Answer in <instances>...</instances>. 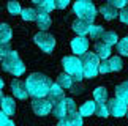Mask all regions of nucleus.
Instances as JSON below:
<instances>
[{
  "instance_id": "nucleus-1",
  "label": "nucleus",
  "mask_w": 128,
  "mask_h": 126,
  "mask_svg": "<svg viewBox=\"0 0 128 126\" xmlns=\"http://www.w3.org/2000/svg\"><path fill=\"white\" fill-rule=\"evenodd\" d=\"M26 87H27V93L30 96H33V98H44V96H48L49 90L52 87V80L46 74L33 72V74L27 77Z\"/></svg>"
},
{
  "instance_id": "nucleus-2",
  "label": "nucleus",
  "mask_w": 128,
  "mask_h": 126,
  "mask_svg": "<svg viewBox=\"0 0 128 126\" xmlns=\"http://www.w3.org/2000/svg\"><path fill=\"white\" fill-rule=\"evenodd\" d=\"M62 66L65 68V72L73 79V84H79L84 79V69H82V62L74 55H68L62 60Z\"/></svg>"
},
{
  "instance_id": "nucleus-3",
  "label": "nucleus",
  "mask_w": 128,
  "mask_h": 126,
  "mask_svg": "<svg viewBox=\"0 0 128 126\" xmlns=\"http://www.w3.org/2000/svg\"><path fill=\"white\" fill-rule=\"evenodd\" d=\"M2 68L6 72L13 74V76H21V74H24V71H26V65H24V62L19 59V54L14 52V51H11L6 57H3Z\"/></svg>"
},
{
  "instance_id": "nucleus-4",
  "label": "nucleus",
  "mask_w": 128,
  "mask_h": 126,
  "mask_svg": "<svg viewBox=\"0 0 128 126\" xmlns=\"http://www.w3.org/2000/svg\"><path fill=\"white\" fill-rule=\"evenodd\" d=\"M73 11L74 14H78V17L86 21L88 24H92L96 17V8L92 2H87V0H78L73 5Z\"/></svg>"
},
{
  "instance_id": "nucleus-5",
  "label": "nucleus",
  "mask_w": 128,
  "mask_h": 126,
  "mask_svg": "<svg viewBox=\"0 0 128 126\" xmlns=\"http://www.w3.org/2000/svg\"><path fill=\"white\" fill-rule=\"evenodd\" d=\"M82 69H84V77H95L98 74V66H100V59L95 52H87L82 55Z\"/></svg>"
},
{
  "instance_id": "nucleus-6",
  "label": "nucleus",
  "mask_w": 128,
  "mask_h": 126,
  "mask_svg": "<svg viewBox=\"0 0 128 126\" xmlns=\"http://www.w3.org/2000/svg\"><path fill=\"white\" fill-rule=\"evenodd\" d=\"M33 40H35V43L40 46V49L43 52H52V49L56 47V40L48 32H38Z\"/></svg>"
},
{
  "instance_id": "nucleus-7",
  "label": "nucleus",
  "mask_w": 128,
  "mask_h": 126,
  "mask_svg": "<svg viewBox=\"0 0 128 126\" xmlns=\"http://www.w3.org/2000/svg\"><path fill=\"white\" fill-rule=\"evenodd\" d=\"M108 109H109V115H114V117H124L128 112V104L124 103L119 98L109 99L108 101Z\"/></svg>"
},
{
  "instance_id": "nucleus-8",
  "label": "nucleus",
  "mask_w": 128,
  "mask_h": 126,
  "mask_svg": "<svg viewBox=\"0 0 128 126\" xmlns=\"http://www.w3.org/2000/svg\"><path fill=\"white\" fill-rule=\"evenodd\" d=\"M32 109H33V112H35L36 115L43 117V115H48L52 110V104L49 103L48 99H44V98H33Z\"/></svg>"
},
{
  "instance_id": "nucleus-9",
  "label": "nucleus",
  "mask_w": 128,
  "mask_h": 126,
  "mask_svg": "<svg viewBox=\"0 0 128 126\" xmlns=\"http://www.w3.org/2000/svg\"><path fill=\"white\" fill-rule=\"evenodd\" d=\"M87 49H88V40L86 36H76L74 40H71V51L76 55L87 54Z\"/></svg>"
},
{
  "instance_id": "nucleus-10",
  "label": "nucleus",
  "mask_w": 128,
  "mask_h": 126,
  "mask_svg": "<svg viewBox=\"0 0 128 126\" xmlns=\"http://www.w3.org/2000/svg\"><path fill=\"white\" fill-rule=\"evenodd\" d=\"M11 91H13V95L16 96L18 99H26L27 96H28L26 82H22V80H19V79H14L11 82Z\"/></svg>"
},
{
  "instance_id": "nucleus-11",
  "label": "nucleus",
  "mask_w": 128,
  "mask_h": 126,
  "mask_svg": "<svg viewBox=\"0 0 128 126\" xmlns=\"http://www.w3.org/2000/svg\"><path fill=\"white\" fill-rule=\"evenodd\" d=\"M33 3L36 6V13L40 14H48L56 8V2L52 0H33Z\"/></svg>"
},
{
  "instance_id": "nucleus-12",
  "label": "nucleus",
  "mask_w": 128,
  "mask_h": 126,
  "mask_svg": "<svg viewBox=\"0 0 128 126\" xmlns=\"http://www.w3.org/2000/svg\"><path fill=\"white\" fill-rule=\"evenodd\" d=\"M90 27H92V24L82 21V19H76L73 22V30L78 33V36H86L87 33H90Z\"/></svg>"
},
{
  "instance_id": "nucleus-13",
  "label": "nucleus",
  "mask_w": 128,
  "mask_h": 126,
  "mask_svg": "<svg viewBox=\"0 0 128 126\" xmlns=\"http://www.w3.org/2000/svg\"><path fill=\"white\" fill-rule=\"evenodd\" d=\"M62 99H63V90L57 84H52L51 90H49V93H48V101L51 104H57L58 101H62Z\"/></svg>"
},
{
  "instance_id": "nucleus-14",
  "label": "nucleus",
  "mask_w": 128,
  "mask_h": 126,
  "mask_svg": "<svg viewBox=\"0 0 128 126\" xmlns=\"http://www.w3.org/2000/svg\"><path fill=\"white\" fill-rule=\"evenodd\" d=\"M111 46H108L104 44V43H100L98 41L96 44H95V54L98 59H101V60H109L111 59Z\"/></svg>"
},
{
  "instance_id": "nucleus-15",
  "label": "nucleus",
  "mask_w": 128,
  "mask_h": 126,
  "mask_svg": "<svg viewBox=\"0 0 128 126\" xmlns=\"http://www.w3.org/2000/svg\"><path fill=\"white\" fill-rule=\"evenodd\" d=\"M0 104H2V112H5L10 117V115H14L16 112V104H14V99L10 98V96H3L2 101H0Z\"/></svg>"
},
{
  "instance_id": "nucleus-16",
  "label": "nucleus",
  "mask_w": 128,
  "mask_h": 126,
  "mask_svg": "<svg viewBox=\"0 0 128 126\" xmlns=\"http://www.w3.org/2000/svg\"><path fill=\"white\" fill-rule=\"evenodd\" d=\"M100 13L103 14V17H104L106 21H112V19H116V16H119V13H117V8H114L109 2L104 3V5H101Z\"/></svg>"
},
{
  "instance_id": "nucleus-17",
  "label": "nucleus",
  "mask_w": 128,
  "mask_h": 126,
  "mask_svg": "<svg viewBox=\"0 0 128 126\" xmlns=\"http://www.w3.org/2000/svg\"><path fill=\"white\" fill-rule=\"evenodd\" d=\"M66 106H65V101H58L57 104H54L52 106V115L56 118H58V120H65V117H66Z\"/></svg>"
},
{
  "instance_id": "nucleus-18",
  "label": "nucleus",
  "mask_w": 128,
  "mask_h": 126,
  "mask_svg": "<svg viewBox=\"0 0 128 126\" xmlns=\"http://www.w3.org/2000/svg\"><path fill=\"white\" fill-rule=\"evenodd\" d=\"M116 98H119L128 104V80L122 82V84H119L116 87Z\"/></svg>"
},
{
  "instance_id": "nucleus-19",
  "label": "nucleus",
  "mask_w": 128,
  "mask_h": 126,
  "mask_svg": "<svg viewBox=\"0 0 128 126\" xmlns=\"http://www.w3.org/2000/svg\"><path fill=\"white\" fill-rule=\"evenodd\" d=\"M95 107H96L95 101H86V103L81 106V109H79L81 117H90V115H93L95 114Z\"/></svg>"
},
{
  "instance_id": "nucleus-20",
  "label": "nucleus",
  "mask_w": 128,
  "mask_h": 126,
  "mask_svg": "<svg viewBox=\"0 0 128 126\" xmlns=\"http://www.w3.org/2000/svg\"><path fill=\"white\" fill-rule=\"evenodd\" d=\"M51 16L49 14H40L38 13V16H36V24H38V27H40V30L41 32H46L49 27H51Z\"/></svg>"
},
{
  "instance_id": "nucleus-21",
  "label": "nucleus",
  "mask_w": 128,
  "mask_h": 126,
  "mask_svg": "<svg viewBox=\"0 0 128 126\" xmlns=\"http://www.w3.org/2000/svg\"><path fill=\"white\" fill-rule=\"evenodd\" d=\"M57 85L60 87L62 90L71 88V85H73V79L66 74V72H63V74H60V76L57 77Z\"/></svg>"
},
{
  "instance_id": "nucleus-22",
  "label": "nucleus",
  "mask_w": 128,
  "mask_h": 126,
  "mask_svg": "<svg viewBox=\"0 0 128 126\" xmlns=\"http://www.w3.org/2000/svg\"><path fill=\"white\" fill-rule=\"evenodd\" d=\"M11 35V27L8 24H0V43H10Z\"/></svg>"
},
{
  "instance_id": "nucleus-23",
  "label": "nucleus",
  "mask_w": 128,
  "mask_h": 126,
  "mask_svg": "<svg viewBox=\"0 0 128 126\" xmlns=\"http://www.w3.org/2000/svg\"><path fill=\"white\" fill-rule=\"evenodd\" d=\"M93 98H95V103H106L108 101V90L104 87H98V88L93 90Z\"/></svg>"
},
{
  "instance_id": "nucleus-24",
  "label": "nucleus",
  "mask_w": 128,
  "mask_h": 126,
  "mask_svg": "<svg viewBox=\"0 0 128 126\" xmlns=\"http://www.w3.org/2000/svg\"><path fill=\"white\" fill-rule=\"evenodd\" d=\"M65 120L71 126H82V117L79 112H71V114H66Z\"/></svg>"
},
{
  "instance_id": "nucleus-25",
  "label": "nucleus",
  "mask_w": 128,
  "mask_h": 126,
  "mask_svg": "<svg viewBox=\"0 0 128 126\" xmlns=\"http://www.w3.org/2000/svg\"><path fill=\"white\" fill-rule=\"evenodd\" d=\"M103 43L108 46H112L116 44V43H119V38H117V33L114 30H108L104 32V35H103Z\"/></svg>"
},
{
  "instance_id": "nucleus-26",
  "label": "nucleus",
  "mask_w": 128,
  "mask_h": 126,
  "mask_svg": "<svg viewBox=\"0 0 128 126\" xmlns=\"http://www.w3.org/2000/svg\"><path fill=\"white\" fill-rule=\"evenodd\" d=\"M21 16H22L24 21H36L38 13H36L35 8H24L21 11Z\"/></svg>"
},
{
  "instance_id": "nucleus-27",
  "label": "nucleus",
  "mask_w": 128,
  "mask_h": 126,
  "mask_svg": "<svg viewBox=\"0 0 128 126\" xmlns=\"http://www.w3.org/2000/svg\"><path fill=\"white\" fill-rule=\"evenodd\" d=\"M95 115L98 117H109V109H108V103H96V107H95Z\"/></svg>"
},
{
  "instance_id": "nucleus-28",
  "label": "nucleus",
  "mask_w": 128,
  "mask_h": 126,
  "mask_svg": "<svg viewBox=\"0 0 128 126\" xmlns=\"http://www.w3.org/2000/svg\"><path fill=\"white\" fill-rule=\"evenodd\" d=\"M109 68H111V72L112 71H120L122 68H124V62H122L120 57H111L109 60Z\"/></svg>"
},
{
  "instance_id": "nucleus-29",
  "label": "nucleus",
  "mask_w": 128,
  "mask_h": 126,
  "mask_svg": "<svg viewBox=\"0 0 128 126\" xmlns=\"http://www.w3.org/2000/svg\"><path fill=\"white\" fill-rule=\"evenodd\" d=\"M103 35H104V30H103L101 25H92L90 27V38L92 40H101Z\"/></svg>"
},
{
  "instance_id": "nucleus-30",
  "label": "nucleus",
  "mask_w": 128,
  "mask_h": 126,
  "mask_svg": "<svg viewBox=\"0 0 128 126\" xmlns=\"http://www.w3.org/2000/svg\"><path fill=\"white\" fill-rule=\"evenodd\" d=\"M117 51H119V54L128 57V36H125L124 40H120L117 43Z\"/></svg>"
},
{
  "instance_id": "nucleus-31",
  "label": "nucleus",
  "mask_w": 128,
  "mask_h": 126,
  "mask_svg": "<svg viewBox=\"0 0 128 126\" xmlns=\"http://www.w3.org/2000/svg\"><path fill=\"white\" fill-rule=\"evenodd\" d=\"M8 11H10V14H21L22 8H21V5H19V2L11 0V2H8Z\"/></svg>"
},
{
  "instance_id": "nucleus-32",
  "label": "nucleus",
  "mask_w": 128,
  "mask_h": 126,
  "mask_svg": "<svg viewBox=\"0 0 128 126\" xmlns=\"http://www.w3.org/2000/svg\"><path fill=\"white\" fill-rule=\"evenodd\" d=\"M98 72H101V74H108V72H111L109 62H108V60H101L100 66H98Z\"/></svg>"
},
{
  "instance_id": "nucleus-33",
  "label": "nucleus",
  "mask_w": 128,
  "mask_h": 126,
  "mask_svg": "<svg viewBox=\"0 0 128 126\" xmlns=\"http://www.w3.org/2000/svg\"><path fill=\"white\" fill-rule=\"evenodd\" d=\"M65 101V106H66V112L71 114V112H76V103L73 101L71 98H63Z\"/></svg>"
},
{
  "instance_id": "nucleus-34",
  "label": "nucleus",
  "mask_w": 128,
  "mask_h": 126,
  "mask_svg": "<svg viewBox=\"0 0 128 126\" xmlns=\"http://www.w3.org/2000/svg\"><path fill=\"white\" fill-rule=\"evenodd\" d=\"M10 52H11L10 43H0V55H2V57H6Z\"/></svg>"
},
{
  "instance_id": "nucleus-35",
  "label": "nucleus",
  "mask_w": 128,
  "mask_h": 126,
  "mask_svg": "<svg viewBox=\"0 0 128 126\" xmlns=\"http://www.w3.org/2000/svg\"><path fill=\"white\" fill-rule=\"evenodd\" d=\"M109 3H111L114 8H122V9L126 6V0H111Z\"/></svg>"
},
{
  "instance_id": "nucleus-36",
  "label": "nucleus",
  "mask_w": 128,
  "mask_h": 126,
  "mask_svg": "<svg viewBox=\"0 0 128 126\" xmlns=\"http://www.w3.org/2000/svg\"><path fill=\"white\" fill-rule=\"evenodd\" d=\"M119 17H120V21L124 22V24H128V6H125V8L119 13Z\"/></svg>"
},
{
  "instance_id": "nucleus-37",
  "label": "nucleus",
  "mask_w": 128,
  "mask_h": 126,
  "mask_svg": "<svg viewBox=\"0 0 128 126\" xmlns=\"http://www.w3.org/2000/svg\"><path fill=\"white\" fill-rule=\"evenodd\" d=\"M82 91H84V87H82L81 84H73V85H71V93H74V95H81Z\"/></svg>"
},
{
  "instance_id": "nucleus-38",
  "label": "nucleus",
  "mask_w": 128,
  "mask_h": 126,
  "mask_svg": "<svg viewBox=\"0 0 128 126\" xmlns=\"http://www.w3.org/2000/svg\"><path fill=\"white\" fill-rule=\"evenodd\" d=\"M68 0H57L56 2V8H60V9H63V8H66L68 6Z\"/></svg>"
},
{
  "instance_id": "nucleus-39",
  "label": "nucleus",
  "mask_w": 128,
  "mask_h": 126,
  "mask_svg": "<svg viewBox=\"0 0 128 126\" xmlns=\"http://www.w3.org/2000/svg\"><path fill=\"white\" fill-rule=\"evenodd\" d=\"M6 123H8V115L0 110V126H5Z\"/></svg>"
},
{
  "instance_id": "nucleus-40",
  "label": "nucleus",
  "mask_w": 128,
  "mask_h": 126,
  "mask_svg": "<svg viewBox=\"0 0 128 126\" xmlns=\"http://www.w3.org/2000/svg\"><path fill=\"white\" fill-rule=\"evenodd\" d=\"M3 80H2V77H0V101H2V98H3Z\"/></svg>"
},
{
  "instance_id": "nucleus-41",
  "label": "nucleus",
  "mask_w": 128,
  "mask_h": 126,
  "mask_svg": "<svg viewBox=\"0 0 128 126\" xmlns=\"http://www.w3.org/2000/svg\"><path fill=\"white\" fill-rule=\"evenodd\" d=\"M56 126H71V125H70V123H68V122H66V120H60V122H58V123H57Z\"/></svg>"
},
{
  "instance_id": "nucleus-42",
  "label": "nucleus",
  "mask_w": 128,
  "mask_h": 126,
  "mask_svg": "<svg viewBox=\"0 0 128 126\" xmlns=\"http://www.w3.org/2000/svg\"><path fill=\"white\" fill-rule=\"evenodd\" d=\"M5 126H16V125H14V122H11V120H8V123L5 125Z\"/></svg>"
},
{
  "instance_id": "nucleus-43",
  "label": "nucleus",
  "mask_w": 128,
  "mask_h": 126,
  "mask_svg": "<svg viewBox=\"0 0 128 126\" xmlns=\"http://www.w3.org/2000/svg\"><path fill=\"white\" fill-rule=\"evenodd\" d=\"M0 62H2V55H0Z\"/></svg>"
},
{
  "instance_id": "nucleus-44",
  "label": "nucleus",
  "mask_w": 128,
  "mask_h": 126,
  "mask_svg": "<svg viewBox=\"0 0 128 126\" xmlns=\"http://www.w3.org/2000/svg\"><path fill=\"white\" fill-rule=\"evenodd\" d=\"M126 6H128V2H126Z\"/></svg>"
}]
</instances>
